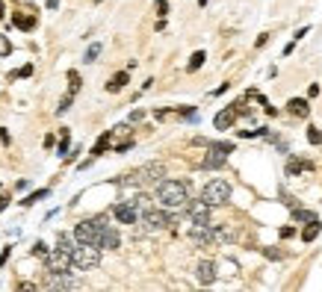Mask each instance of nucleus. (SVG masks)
Instances as JSON below:
<instances>
[{
    "label": "nucleus",
    "mask_w": 322,
    "mask_h": 292,
    "mask_svg": "<svg viewBox=\"0 0 322 292\" xmlns=\"http://www.w3.org/2000/svg\"><path fill=\"white\" fill-rule=\"evenodd\" d=\"M310 168H314V165H310V162H304V160H290L287 162V174H302V171H310Z\"/></svg>",
    "instance_id": "19"
},
{
    "label": "nucleus",
    "mask_w": 322,
    "mask_h": 292,
    "mask_svg": "<svg viewBox=\"0 0 322 292\" xmlns=\"http://www.w3.org/2000/svg\"><path fill=\"white\" fill-rule=\"evenodd\" d=\"M130 201H133V207L139 210V216H142L145 210H151V198H148V195H136V198H130Z\"/></svg>",
    "instance_id": "23"
},
{
    "label": "nucleus",
    "mask_w": 322,
    "mask_h": 292,
    "mask_svg": "<svg viewBox=\"0 0 322 292\" xmlns=\"http://www.w3.org/2000/svg\"><path fill=\"white\" fill-rule=\"evenodd\" d=\"M292 233H296V230H292V227H281V236H284V239H290Z\"/></svg>",
    "instance_id": "35"
},
{
    "label": "nucleus",
    "mask_w": 322,
    "mask_h": 292,
    "mask_svg": "<svg viewBox=\"0 0 322 292\" xmlns=\"http://www.w3.org/2000/svg\"><path fill=\"white\" fill-rule=\"evenodd\" d=\"M118 242H122V239H118V230H116V227L112 225L100 227V242H98L100 248H118Z\"/></svg>",
    "instance_id": "13"
},
{
    "label": "nucleus",
    "mask_w": 322,
    "mask_h": 292,
    "mask_svg": "<svg viewBox=\"0 0 322 292\" xmlns=\"http://www.w3.org/2000/svg\"><path fill=\"white\" fill-rule=\"evenodd\" d=\"M106 225V216H98V219H86L74 227V239L77 242H89V245H98L100 242V227ZM100 248V245H98Z\"/></svg>",
    "instance_id": "4"
},
{
    "label": "nucleus",
    "mask_w": 322,
    "mask_h": 292,
    "mask_svg": "<svg viewBox=\"0 0 322 292\" xmlns=\"http://www.w3.org/2000/svg\"><path fill=\"white\" fill-rule=\"evenodd\" d=\"M12 24H15L18 30H32V27H36V15H21V12H15V15H12Z\"/></svg>",
    "instance_id": "18"
},
{
    "label": "nucleus",
    "mask_w": 322,
    "mask_h": 292,
    "mask_svg": "<svg viewBox=\"0 0 322 292\" xmlns=\"http://www.w3.org/2000/svg\"><path fill=\"white\" fill-rule=\"evenodd\" d=\"M0 142H3V145H9V133H6V130H0Z\"/></svg>",
    "instance_id": "37"
},
{
    "label": "nucleus",
    "mask_w": 322,
    "mask_h": 292,
    "mask_svg": "<svg viewBox=\"0 0 322 292\" xmlns=\"http://www.w3.org/2000/svg\"><path fill=\"white\" fill-rule=\"evenodd\" d=\"M308 142H310V145H320L322 142V130L320 127H308Z\"/></svg>",
    "instance_id": "27"
},
{
    "label": "nucleus",
    "mask_w": 322,
    "mask_h": 292,
    "mask_svg": "<svg viewBox=\"0 0 322 292\" xmlns=\"http://www.w3.org/2000/svg\"><path fill=\"white\" fill-rule=\"evenodd\" d=\"M30 74H32V65H24V68L12 71V74H9V80H18V77H30Z\"/></svg>",
    "instance_id": "28"
},
{
    "label": "nucleus",
    "mask_w": 322,
    "mask_h": 292,
    "mask_svg": "<svg viewBox=\"0 0 322 292\" xmlns=\"http://www.w3.org/2000/svg\"><path fill=\"white\" fill-rule=\"evenodd\" d=\"M112 216H116L122 225H136V222H139V210L133 207V201H122V204H116V207H112Z\"/></svg>",
    "instance_id": "10"
},
{
    "label": "nucleus",
    "mask_w": 322,
    "mask_h": 292,
    "mask_svg": "<svg viewBox=\"0 0 322 292\" xmlns=\"http://www.w3.org/2000/svg\"><path fill=\"white\" fill-rule=\"evenodd\" d=\"M6 207H9V198H6V195H0V213H3Z\"/></svg>",
    "instance_id": "36"
},
{
    "label": "nucleus",
    "mask_w": 322,
    "mask_h": 292,
    "mask_svg": "<svg viewBox=\"0 0 322 292\" xmlns=\"http://www.w3.org/2000/svg\"><path fill=\"white\" fill-rule=\"evenodd\" d=\"M162 174H166V165H162V162H148V165H142V168H136V171L124 174L118 183H122V186H145V183H160Z\"/></svg>",
    "instance_id": "2"
},
{
    "label": "nucleus",
    "mask_w": 322,
    "mask_h": 292,
    "mask_svg": "<svg viewBox=\"0 0 322 292\" xmlns=\"http://www.w3.org/2000/svg\"><path fill=\"white\" fill-rule=\"evenodd\" d=\"M213 148H216V151H222V154H230V151H234V145H230V142H216V145H213Z\"/></svg>",
    "instance_id": "32"
},
{
    "label": "nucleus",
    "mask_w": 322,
    "mask_h": 292,
    "mask_svg": "<svg viewBox=\"0 0 322 292\" xmlns=\"http://www.w3.org/2000/svg\"><path fill=\"white\" fill-rule=\"evenodd\" d=\"M3 12H6V6H3V0H0V18H3Z\"/></svg>",
    "instance_id": "39"
},
{
    "label": "nucleus",
    "mask_w": 322,
    "mask_h": 292,
    "mask_svg": "<svg viewBox=\"0 0 322 292\" xmlns=\"http://www.w3.org/2000/svg\"><path fill=\"white\" fill-rule=\"evenodd\" d=\"M236 121V109L234 106H228V109H222L216 118H213V124H216V130H228L230 124Z\"/></svg>",
    "instance_id": "14"
},
{
    "label": "nucleus",
    "mask_w": 322,
    "mask_h": 292,
    "mask_svg": "<svg viewBox=\"0 0 322 292\" xmlns=\"http://www.w3.org/2000/svg\"><path fill=\"white\" fill-rule=\"evenodd\" d=\"M98 263H100V248H98V245L77 242V245L71 248V266H74V269L86 272V269H95Z\"/></svg>",
    "instance_id": "3"
},
{
    "label": "nucleus",
    "mask_w": 322,
    "mask_h": 292,
    "mask_svg": "<svg viewBox=\"0 0 322 292\" xmlns=\"http://www.w3.org/2000/svg\"><path fill=\"white\" fill-rule=\"evenodd\" d=\"M157 201H160L166 210H184L186 201H190V186L184 180H160Z\"/></svg>",
    "instance_id": "1"
},
{
    "label": "nucleus",
    "mask_w": 322,
    "mask_h": 292,
    "mask_svg": "<svg viewBox=\"0 0 322 292\" xmlns=\"http://www.w3.org/2000/svg\"><path fill=\"white\" fill-rule=\"evenodd\" d=\"M60 154L68 157V130H62V139H60Z\"/></svg>",
    "instance_id": "31"
},
{
    "label": "nucleus",
    "mask_w": 322,
    "mask_h": 292,
    "mask_svg": "<svg viewBox=\"0 0 322 292\" xmlns=\"http://www.w3.org/2000/svg\"><path fill=\"white\" fill-rule=\"evenodd\" d=\"M44 266H48V272H71V269H74V266H71V254L62 251V248L48 251V254H44Z\"/></svg>",
    "instance_id": "8"
},
{
    "label": "nucleus",
    "mask_w": 322,
    "mask_h": 292,
    "mask_svg": "<svg viewBox=\"0 0 322 292\" xmlns=\"http://www.w3.org/2000/svg\"><path fill=\"white\" fill-rule=\"evenodd\" d=\"M48 290H80V281L68 272H48Z\"/></svg>",
    "instance_id": "9"
},
{
    "label": "nucleus",
    "mask_w": 322,
    "mask_h": 292,
    "mask_svg": "<svg viewBox=\"0 0 322 292\" xmlns=\"http://www.w3.org/2000/svg\"><path fill=\"white\" fill-rule=\"evenodd\" d=\"M228 198H230V186H228L225 180H210L207 186H204V192H201V201H207L210 207H219V204H225Z\"/></svg>",
    "instance_id": "5"
},
{
    "label": "nucleus",
    "mask_w": 322,
    "mask_h": 292,
    "mask_svg": "<svg viewBox=\"0 0 322 292\" xmlns=\"http://www.w3.org/2000/svg\"><path fill=\"white\" fill-rule=\"evenodd\" d=\"M316 236H320V219H316V222H308V227L302 230V239H304V242H314Z\"/></svg>",
    "instance_id": "21"
},
{
    "label": "nucleus",
    "mask_w": 322,
    "mask_h": 292,
    "mask_svg": "<svg viewBox=\"0 0 322 292\" xmlns=\"http://www.w3.org/2000/svg\"><path fill=\"white\" fill-rule=\"evenodd\" d=\"M219 165H225V154H222V151H216V148L210 145V154L201 160V168H219Z\"/></svg>",
    "instance_id": "16"
},
{
    "label": "nucleus",
    "mask_w": 322,
    "mask_h": 292,
    "mask_svg": "<svg viewBox=\"0 0 322 292\" xmlns=\"http://www.w3.org/2000/svg\"><path fill=\"white\" fill-rule=\"evenodd\" d=\"M186 213L192 225H207L210 222V204L207 201H186Z\"/></svg>",
    "instance_id": "11"
},
{
    "label": "nucleus",
    "mask_w": 322,
    "mask_h": 292,
    "mask_svg": "<svg viewBox=\"0 0 322 292\" xmlns=\"http://www.w3.org/2000/svg\"><path fill=\"white\" fill-rule=\"evenodd\" d=\"M32 254H36V257H44V254H48V245H44V242H36V245H32Z\"/></svg>",
    "instance_id": "33"
},
{
    "label": "nucleus",
    "mask_w": 322,
    "mask_h": 292,
    "mask_svg": "<svg viewBox=\"0 0 322 292\" xmlns=\"http://www.w3.org/2000/svg\"><path fill=\"white\" fill-rule=\"evenodd\" d=\"M157 15H160V18L168 15V3H166V0H157Z\"/></svg>",
    "instance_id": "34"
},
{
    "label": "nucleus",
    "mask_w": 322,
    "mask_h": 292,
    "mask_svg": "<svg viewBox=\"0 0 322 292\" xmlns=\"http://www.w3.org/2000/svg\"><path fill=\"white\" fill-rule=\"evenodd\" d=\"M6 260H9V248H3V254H0V266H3Z\"/></svg>",
    "instance_id": "38"
},
{
    "label": "nucleus",
    "mask_w": 322,
    "mask_h": 292,
    "mask_svg": "<svg viewBox=\"0 0 322 292\" xmlns=\"http://www.w3.org/2000/svg\"><path fill=\"white\" fill-rule=\"evenodd\" d=\"M110 139H112V130H106V133H104V136H100V139L95 142V148H92V157H100V154L110 148Z\"/></svg>",
    "instance_id": "20"
},
{
    "label": "nucleus",
    "mask_w": 322,
    "mask_h": 292,
    "mask_svg": "<svg viewBox=\"0 0 322 292\" xmlns=\"http://www.w3.org/2000/svg\"><path fill=\"white\" fill-rule=\"evenodd\" d=\"M195 275H198V284H213V281H216V263L201 260L198 269H195Z\"/></svg>",
    "instance_id": "12"
},
{
    "label": "nucleus",
    "mask_w": 322,
    "mask_h": 292,
    "mask_svg": "<svg viewBox=\"0 0 322 292\" xmlns=\"http://www.w3.org/2000/svg\"><path fill=\"white\" fill-rule=\"evenodd\" d=\"M287 109H290L296 118H308V115H310V106H308V100H302V97H292L290 103H287Z\"/></svg>",
    "instance_id": "17"
},
{
    "label": "nucleus",
    "mask_w": 322,
    "mask_h": 292,
    "mask_svg": "<svg viewBox=\"0 0 322 292\" xmlns=\"http://www.w3.org/2000/svg\"><path fill=\"white\" fill-rule=\"evenodd\" d=\"M128 80H130L128 71H118V74H112V77H110V83H106V92H112V95H116V92H122V89L128 86Z\"/></svg>",
    "instance_id": "15"
},
{
    "label": "nucleus",
    "mask_w": 322,
    "mask_h": 292,
    "mask_svg": "<svg viewBox=\"0 0 322 292\" xmlns=\"http://www.w3.org/2000/svg\"><path fill=\"white\" fill-rule=\"evenodd\" d=\"M190 239H192L195 245H210V242L225 239V233H222L219 227H213L210 222H207V225H192V230H190Z\"/></svg>",
    "instance_id": "6"
},
{
    "label": "nucleus",
    "mask_w": 322,
    "mask_h": 292,
    "mask_svg": "<svg viewBox=\"0 0 322 292\" xmlns=\"http://www.w3.org/2000/svg\"><path fill=\"white\" fill-rule=\"evenodd\" d=\"M139 222L145 225V230H162V227H168V225H174V219L168 216V213H160V210H145L142 216H139Z\"/></svg>",
    "instance_id": "7"
},
{
    "label": "nucleus",
    "mask_w": 322,
    "mask_h": 292,
    "mask_svg": "<svg viewBox=\"0 0 322 292\" xmlns=\"http://www.w3.org/2000/svg\"><path fill=\"white\" fill-rule=\"evenodd\" d=\"M292 219L308 225V222H316V213H310V210H292Z\"/></svg>",
    "instance_id": "24"
},
{
    "label": "nucleus",
    "mask_w": 322,
    "mask_h": 292,
    "mask_svg": "<svg viewBox=\"0 0 322 292\" xmlns=\"http://www.w3.org/2000/svg\"><path fill=\"white\" fill-rule=\"evenodd\" d=\"M68 83H71L68 86V95H77L80 92V74L77 71H68Z\"/></svg>",
    "instance_id": "26"
},
{
    "label": "nucleus",
    "mask_w": 322,
    "mask_h": 292,
    "mask_svg": "<svg viewBox=\"0 0 322 292\" xmlns=\"http://www.w3.org/2000/svg\"><path fill=\"white\" fill-rule=\"evenodd\" d=\"M98 56H100V44H92V47L86 50V59H83V62H95Z\"/></svg>",
    "instance_id": "29"
},
{
    "label": "nucleus",
    "mask_w": 322,
    "mask_h": 292,
    "mask_svg": "<svg viewBox=\"0 0 322 292\" xmlns=\"http://www.w3.org/2000/svg\"><path fill=\"white\" fill-rule=\"evenodd\" d=\"M204 59H207V53H204V50H195L192 56H190V65H186V71H198V68L204 65Z\"/></svg>",
    "instance_id": "22"
},
{
    "label": "nucleus",
    "mask_w": 322,
    "mask_h": 292,
    "mask_svg": "<svg viewBox=\"0 0 322 292\" xmlns=\"http://www.w3.org/2000/svg\"><path fill=\"white\" fill-rule=\"evenodd\" d=\"M12 53V41L6 35H0V56H9Z\"/></svg>",
    "instance_id": "30"
},
{
    "label": "nucleus",
    "mask_w": 322,
    "mask_h": 292,
    "mask_svg": "<svg viewBox=\"0 0 322 292\" xmlns=\"http://www.w3.org/2000/svg\"><path fill=\"white\" fill-rule=\"evenodd\" d=\"M48 195H50V189H38V192L27 195V198H24V201H21V204H24V207H32V204H36V201H42V198H48Z\"/></svg>",
    "instance_id": "25"
}]
</instances>
